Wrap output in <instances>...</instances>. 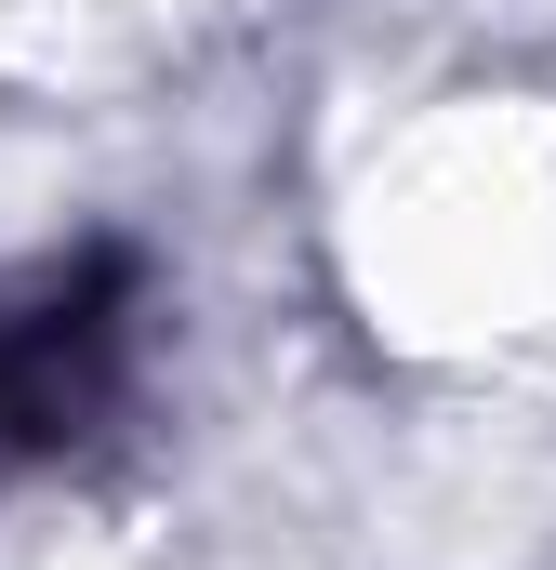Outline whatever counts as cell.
<instances>
[{
	"instance_id": "6da1fadb",
	"label": "cell",
	"mask_w": 556,
	"mask_h": 570,
	"mask_svg": "<svg viewBox=\"0 0 556 570\" xmlns=\"http://www.w3.org/2000/svg\"><path fill=\"white\" fill-rule=\"evenodd\" d=\"M133 358V266L120 253H40L0 266V464H40L107 412Z\"/></svg>"
}]
</instances>
